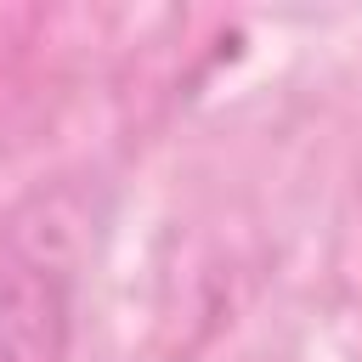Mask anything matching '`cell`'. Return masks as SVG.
Instances as JSON below:
<instances>
[{
	"label": "cell",
	"instance_id": "cell-1",
	"mask_svg": "<svg viewBox=\"0 0 362 362\" xmlns=\"http://www.w3.org/2000/svg\"><path fill=\"white\" fill-rule=\"evenodd\" d=\"M0 362H68V283L57 266L0 272Z\"/></svg>",
	"mask_w": 362,
	"mask_h": 362
}]
</instances>
